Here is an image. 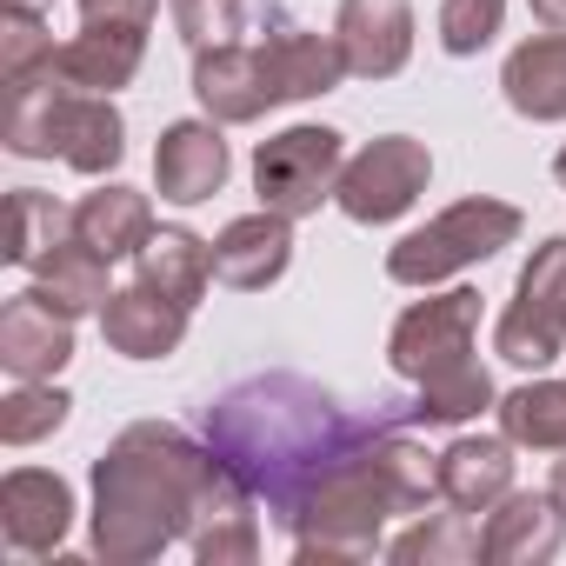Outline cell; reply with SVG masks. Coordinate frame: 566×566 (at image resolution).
I'll return each mask as SVG.
<instances>
[{
	"mask_svg": "<svg viewBox=\"0 0 566 566\" xmlns=\"http://www.w3.org/2000/svg\"><path fill=\"white\" fill-rule=\"evenodd\" d=\"M400 420H407V400L347 413L307 374H253V380H233L220 400H207V447L247 480V493L287 533L301 506L360 453H374L380 433Z\"/></svg>",
	"mask_w": 566,
	"mask_h": 566,
	"instance_id": "6da1fadb",
	"label": "cell"
},
{
	"mask_svg": "<svg viewBox=\"0 0 566 566\" xmlns=\"http://www.w3.org/2000/svg\"><path fill=\"white\" fill-rule=\"evenodd\" d=\"M207 467H213L207 440L193 447L167 420L127 427L94 460V553L114 566H147L174 539H187Z\"/></svg>",
	"mask_w": 566,
	"mask_h": 566,
	"instance_id": "7a4b0ae2",
	"label": "cell"
},
{
	"mask_svg": "<svg viewBox=\"0 0 566 566\" xmlns=\"http://www.w3.org/2000/svg\"><path fill=\"white\" fill-rule=\"evenodd\" d=\"M473 334H480V294L473 287L427 294V301H413L394 321L387 360L413 387L407 420H420V427H460V420H473V413L493 407V380L473 360Z\"/></svg>",
	"mask_w": 566,
	"mask_h": 566,
	"instance_id": "3957f363",
	"label": "cell"
},
{
	"mask_svg": "<svg viewBox=\"0 0 566 566\" xmlns=\"http://www.w3.org/2000/svg\"><path fill=\"white\" fill-rule=\"evenodd\" d=\"M0 140L21 160H67L74 174H107L127 154L120 107L107 94H81L61 74H41L28 87H8V120Z\"/></svg>",
	"mask_w": 566,
	"mask_h": 566,
	"instance_id": "277c9868",
	"label": "cell"
},
{
	"mask_svg": "<svg viewBox=\"0 0 566 566\" xmlns=\"http://www.w3.org/2000/svg\"><path fill=\"white\" fill-rule=\"evenodd\" d=\"M513 240H520V207L513 200H493V193H473V200L433 213L427 227H413L387 253V280H394V287H440V280L493 260Z\"/></svg>",
	"mask_w": 566,
	"mask_h": 566,
	"instance_id": "5b68a950",
	"label": "cell"
},
{
	"mask_svg": "<svg viewBox=\"0 0 566 566\" xmlns=\"http://www.w3.org/2000/svg\"><path fill=\"white\" fill-rule=\"evenodd\" d=\"M493 347L513 367H546L566 354V233L539 240L533 260L520 266L513 301L493 327Z\"/></svg>",
	"mask_w": 566,
	"mask_h": 566,
	"instance_id": "8992f818",
	"label": "cell"
},
{
	"mask_svg": "<svg viewBox=\"0 0 566 566\" xmlns=\"http://www.w3.org/2000/svg\"><path fill=\"white\" fill-rule=\"evenodd\" d=\"M340 167H347L340 134L301 120V127H287V134L260 140V154H253V193H260V207H273V213L307 220V213H321V200H334Z\"/></svg>",
	"mask_w": 566,
	"mask_h": 566,
	"instance_id": "52a82bcc",
	"label": "cell"
},
{
	"mask_svg": "<svg viewBox=\"0 0 566 566\" xmlns=\"http://www.w3.org/2000/svg\"><path fill=\"white\" fill-rule=\"evenodd\" d=\"M433 180V154L427 140H407V134H380L367 140L347 167H340V187H334V207L360 227H387L400 220Z\"/></svg>",
	"mask_w": 566,
	"mask_h": 566,
	"instance_id": "ba28073f",
	"label": "cell"
},
{
	"mask_svg": "<svg viewBox=\"0 0 566 566\" xmlns=\"http://www.w3.org/2000/svg\"><path fill=\"white\" fill-rule=\"evenodd\" d=\"M253 54H260V74H266V101H273V107L334 94V87L347 81V54H340V41L301 28V21H287L280 8H266Z\"/></svg>",
	"mask_w": 566,
	"mask_h": 566,
	"instance_id": "9c48e42d",
	"label": "cell"
},
{
	"mask_svg": "<svg viewBox=\"0 0 566 566\" xmlns=\"http://www.w3.org/2000/svg\"><path fill=\"white\" fill-rule=\"evenodd\" d=\"M253 493L247 480L213 453L207 480H200V500H193V520H187V546L200 566H247L260 559V520H253Z\"/></svg>",
	"mask_w": 566,
	"mask_h": 566,
	"instance_id": "30bf717a",
	"label": "cell"
},
{
	"mask_svg": "<svg viewBox=\"0 0 566 566\" xmlns=\"http://www.w3.org/2000/svg\"><path fill=\"white\" fill-rule=\"evenodd\" d=\"M74 360V314H61L41 287L0 307V367L14 380H54Z\"/></svg>",
	"mask_w": 566,
	"mask_h": 566,
	"instance_id": "8fae6325",
	"label": "cell"
},
{
	"mask_svg": "<svg viewBox=\"0 0 566 566\" xmlns=\"http://www.w3.org/2000/svg\"><path fill=\"white\" fill-rule=\"evenodd\" d=\"M74 526V486L61 473H41V467H14L0 480V533H8L14 553L41 559L67 539Z\"/></svg>",
	"mask_w": 566,
	"mask_h": 566,
	"instance_id": "7c38bea8",
	"label": "cell"
},
{
	"mask_svg": "<svg viewBox=\"0 0 566 566\" xmlns=\"http://www.w3.org/2000/svg\"><path fill=\"white\" fill-rule=\"evenodd\" d=\"M287 260H294V220L273 213V207L227 220L220 240H213V280H220V287H233V294L273 287V280L287 273Z\"/></svg>",
	"mask_w": 566,
	"mask_h": 566,
	"instance_id": "4fadbf2b",
	"label": "cell"
},
{
	"mask_svg": "<svg viewBox=\"0 0 566 566\" xmlns=\"http://www.w3.org/2000/svg\"><path fill=\"white\" fill-rule=\"evenodd\" d=\"M187 314H193V307L167 301L160 287H147V280L134 273L127 287L107 294V307H101V334H107V347H114L120 360H167V354L187 340Z\"/></svg>",
	"mask_w": 566,
	"mask_h": 566,
	"instance_id": "5bb4252c",
	"label": "cell"
},
{
	"mask_svg": "<svg viewBox=\"0 0 566 566\" xmlns=\"http://www.w3.org/2000/svg\"><path fill=\"white\" fill-rule=\"evenodd\" d=\"M334 41L347 54V74L360 81H387L413 61V8L407 0H347Z\"/></svg>",
	"mask_w": 566,
	"mask_h": 566,
	"instance_id": "9a60e30c",
	"label": "cell"
},
{
	"mask_svg": "<svg viewBox=\"0 0 566 566\" xmlns=\"http://www.w3.org/2000/svg\"><path fill=\"white\" fill-rule=\"evenodd\" d=\"M154 187L174 207H200L227 187V140L220 120H174L154 147Z\"/></svg>",
	"mask_w": 566,
	"mask_h": 566,
	"instance_id": "2e32d148",
	"label": "cell"
},
{
	"mask_svg": "<svg viewBox=\"0 0 566 566\" xmlns=\"http://www.w3.org/2000/svg\"><path fill=\"white\" fill-rule=\"evenodd\" d=\"M193 101L207 107V120L220 127H247L260 120L273 101H266V74H260V54L247 41H227V48H200L193 54Z\"/></svg>",
	"mask_w": 566,
	"mask_h": 566,
	"instance_id": "e0dca14e",
	"label": "cell"
},
{
	"mask_svg": "<svg viewBox=\"0 0 566 566\" xmlns=\"http://www.w3.org/2000/svg\"><path fill=\"white\" fill-rule=\"evenodd\" d=\"M486 559L493 566H539L559 553L566 539V506L553 493H506L493 513H486Z\"/></svg>",
	"mask_w": 566,
	"mask_h": 566,
	"instance_id": "ac0fdd59",
	"label": "cell"
},
{
	"mask_svg": "<svg viewBox=\"0 0 566 566\" xmlns=\"http://www.w3.org/2000/svg\"><path fill=\"white\" fill-rule=\"evenodd\" d=\"M513 493V440L506 433H467L440 453V500L460 513H493Z\"/></svg>",
	"mask_w": 566,
	"mask_h": 566,
	"instance_id": "d6986e66",
	"label": "cell"
},
{
	"mask_svg": "<svg viewBox=\"0 0 566 566\" xmlns=\"http://www.w3.org/2000/svg\"><path fill=\"white\" fill-rule=\"evenodd\" d=\"M147 61V28H81L74 41H61L54 74L81 94H114L140 74Z\"/></svg>",
	"mask_w": 566,
	"mask_h": 566,
	"instance_id": "ffe728a7",
	"label": "cell"
},
{
	"mask_svg": "<svg viewBox=\"0 0 566 566\" xmlns=\"http://www.w3.org/2000/svg\"><path fill=\"white\" fill-rule=\"evenodd\" d=\"M506 107L520 120H566V34H533L500 67Z\"/></svg>",
	"mask_w": 566,
	"mask_h": 566,
	"instance_id": "44dd1931",
	"label": "cell"
},
{
	"mask_svg": "<svg viewBox=\"0 0 566 566\" xmlns=\"http://www.w3.org/2000/svg\"><path fill=\"white\" fill-rule=\"evenodd\" d=\"M74 233L107 260H140V247L154 240V207L134 187H101L74 207Z\"/></svg>",
	"mask_w": 566,
	"mask_h": 566,
	"instance_id": "7402d4cb",
	"label": "cell"
},
{
	"mask_svg": "<svg viewBox=\"0 0 566 566\" xmlns=\"http://www.w3.org/2000/svg\"><path fill=\"white\" fill-rule=\"evenodd\" d=\"M107 266H114L107 253H94L81 233H67V240L34 266V287H41L61 314H74V321H81V314H101V307H107V294H114V287H107Z\"/></svg>",
	"mask_w": 566,
	"mask_h": 566,
	"instance_id": "603a6c76",
	"label": "cell"
},
{
	"mask_svg": "<svg viewBox=\"0 0 566 566\" xmlns=\"http://www.w3.org/2000/svg\"><path fill=\"white\" fill-rule=\"evenodd\" d=\"M140 280L180 307H200L207 280H213V247L187 227H154V240L140 247Z\"/></svg>",
	"mask_w": 566,
	"mask_h": 566,
	"instance_id": "cb8c5ba5",
	"label": "cell"
},
{
	"mask_svg": "<svg viewBox=\"0 0 566 566\" xmlns=\"http://www.w3.org/2000/svg\"><path fill=\"white\" fill-rule=\"evenodd\" d=\"M394 566H473L486 559V533L473 526V513H420L400 539H387Z\"/></svg>",
	"mask_w": 566,
	"mask_h": 566,
	"instance_id": "d4e9b609",
	"label": "cell"
},
{
	"mask_svg": "<svg viewBox=\"0 0 566 566\" xmlns=\"http://www.w3.org/2000/svg\"><path fill=\"white\" fill-rule=\"evenodd\" d=\"M500 433L513 447H533V453H559L566 447V380H533V387H513L500 400Z\"/></svg>",
	"mask_w": 566,
	"mask_h": 566,
	"instance_id": "484cf974",
	"label": "cell"
},
{
	"mask_svg": "<svg viewBox=\"0 0 566 566\" xmlns=\"http://www.w3.org/2000/svg\"><path fill=\"white\" fill-rule=\"evenodd\" d=\"M74 233V207H61L54 193H34V187H21L14 200H8V253L14 266H41L61 240Z\"/></svg>",
	"mask_w": 566,
	"mask_h": 566,
	"instance_id": "4316f807",
	"label": "cell"
},
{
	"mask_svg": "<svg viewBox=\"0 0 566 566\" xmlns=\"http://www.w3.org/2000/svg\"><path fill=\"white\" fill-rule=\"evenodd\" d=\"M54 34H48V21L41 14H28V8H8L0 14V81L8 87H28V81H41V74H54Z\"/></svg>",
	"mask_w": 566,
	"mask_h": 566,
	"instance_id": "83f0119b",
	"label": "cell"
},
{
	"mask_svg": "<svg viewBox=\"0 0 566 566\" xmlns=\"http://www.w3.org/2000/svg\"><path fill=\"white\" fill-rule=\"evenodd\" d=\"M67 407H74V400H67L61 387H48V380H21L8 400H0V440H8V447H34V440L61 433Z\"/></svg>",
	"mask_w": 566,
	"mask_h": 566,
	"instance_id": "f1b7e54d",
	"label": "cell"
},
{
	"mask_svg": "<svg viewBox=\"0 0 566 566\" xmlns=\"http://www.w3.org/2000/svg\"><path fill=\"white\" fill-rule=\"evenodd\" d=\"M500 21H506V0H440V48L467 61L500 34Z\"/></svg>",
	"mask_w": 566,
	"mask_h": 566,
	"instance_id": "f546056e",
	"label": "cell"
},
{
	"mask_svg": "<svg viewBox=\"0 0 566 566\" xmlns=\"http://www.w3.org/2000/svg\"><path fill=\"white\" fill-rule=\"evenodd\" d=\"M167 8H174V28H180V41H187L193 54L240 41V21H247L240 0H167Z\"/></svg>",
	"mask_w": 566,
	"mask_h": 566,
	"instance_id": "4dcf8cb0",
	"label": "cell"
},
{
	"mask_svg": "<svg viewBox=\"0 0 566 566\" xmlns=\"http://www.w3.org/2000/svg\"><path fill=\"white\" fill-rule=\"evenodd\" d=\"M81 28H154L160 0H74Z\"/></svg>",
	"mask_w": 566,
	"mask_h": 566,
	"instance_id": "1f68e13d",
	"label": "cell"
},
{
	"mask_svg": "<svg viewBox=\"0 0 566 566\" xmlns=\"http://www.w3.org/2000/svg\"><path fill=\"white\" fill-rule=\"evenodd\" d=\"M526 8H533V21L546 34H566V0H526Z\"/></svg>",
	"mask_w": 566,
	"mask_h": 566,
	"instance_id": "d6a6232c",
	"label": "cell"
},
{
	"mask_svg": "<svg viewBox=\"0 0 566 566\" xmlns=\"http://www.w3.org/2000/svg\"><path fill=\"white\" fill-rule=\"evenodd\" d=\"M546 493L566 506V447H559V460H553V480H546Z\"/></svg>",
	"mask_w": 566,
	"mask_h": 566,
	"instance_id": "836d02e7",
	"label": "cell"
},
{
	"mask_svg": "<svg viewBox=\"0 0 566 566\" xmlns=\"http://www.w3.org/2000/svg\"><path fill=\"white\" fill-rule=\"evenodd\" d=\"M8 8H28V14H41V8H48V0H8Z\"/></svg>",
	"mask_w": 566,
	"mask_h": 566,
	"instance_id": "e575fe53",
	"label": "cell"
},
{
	"mask_svg": "<svg viewBox=\"0 0 566 566\" xmlns=\"http://www.w3.org/2000/svg\"><path fill=\"white\" fill-rule=\"evenodd\" d=\"M553 174H559V187H566V147H559V160H553Z\"/></svg>",
	"mask_w": 566,
	"mask_h": 566,
	"instance_id": "d590c367",
	"label": "cell"
}]
</instances>
